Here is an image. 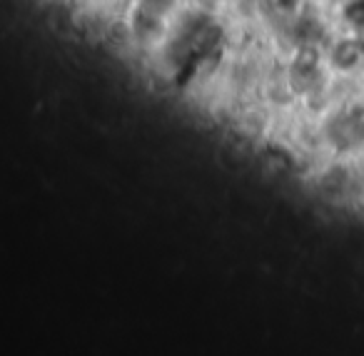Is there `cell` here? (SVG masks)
I'll return each instance as SVG.
<instances>
[]
</instances>
